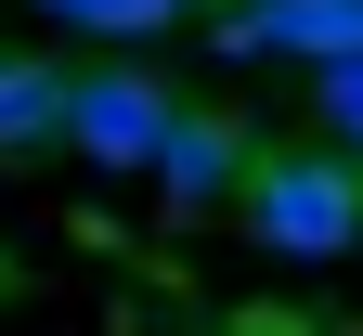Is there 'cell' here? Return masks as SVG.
Listing matches in <instances>:
<instances>
[{"label": "cell", "instance_id": "3957f363", "mask_svg": "<svg viewBox=\"0 0 363 336\" xmlns=\"http://www.w3.org/2000/svg\"><path fill=\"white\" fill-rule=\"evenodd\" d=\"M208 39L234 65H259V52H286V65H363V0H234V13H208Z\"/></svg>", "mask_w": 363, "mask_h": 336}, {"label": "cell", "instance_id": "5b68a950", "mask_svg": "<svg viewBox=\"0 0 363 336\" xmlns=\"http://www.w3.org/2000/svg\"><path fill=\"white\" fill-rule=\"evenodd\" d=\"M65 117H78V65L0 52V156H65Z\"/></svg>", "mask_w": 363, "mask_h": 336}, {"label": "cell", "instance_id": "8992f818", "mask_svg": "<svg viewBox=\"0 0 363 336\" xmlns=\"http://www.w3.org/2000/svg\"><path fill=\"white\" fill-rule=\"evenodd\" d=\"M311 117H325L350 142V168H363V65H325V78H311Z\"/></svg>", "mask_w": 363, "mask_h": 336}, {"label": "cell", "instance_id": "52a82bcc", "mask_svg": "<svg viewBox=\"0 0 363 336\" xmlns=\"http://www.w3.org/2000/svg\"><path fill=\"white\" fill-rule=\"evenodd\" d=\"M39 13H52V0H39Z\"/></svg>", "mask_w": 363, "mask_h": 336}, {"label": "cell", "instance_id": "277c9868", "mask_svg": "<svg viewBox=\"0 0 363 336\" xmlns=\"http://www.w3.org/2000/svg\"><path fill=\"white\" fill-rule=\"evenodd\" d=\"M247 181H259V142L220 117V104H182L169 156H156V207L169 220H220V207H247Z\"/></svg>", "mask_w": 363, "mask_h": 336}, {"label": "cell", "instance_id": "7a4b0ae2", "mask_svg": "<svg viewBox=\"0 0 363 336\" xmlns=\"http://www.w3.org/2000/svg\"><path fill=\"white\" fill-rule=\"evenodd\" d=\"M169 129H182V91H169V78L117 65V52H104V65H78V117H65V156L117 168V181H156Z\"/></svg>", "mask_w": 363, "mask_h": 336}, {"label": "cell", "instance_id": "6da1fadb", "mask_svg": "<svg viewBox=\"0 0 363 336\" xmlns=\"http://www.w3.org/2000/svg\"><path fill=\"white\" fill-rule=\"evenodd\" d=\"M234 220H247V246H272V259H350L363 246V168L325 156V142H272Z\"/></svg>", "mask_w": 363, "mask_h": 336}]
</instances>
